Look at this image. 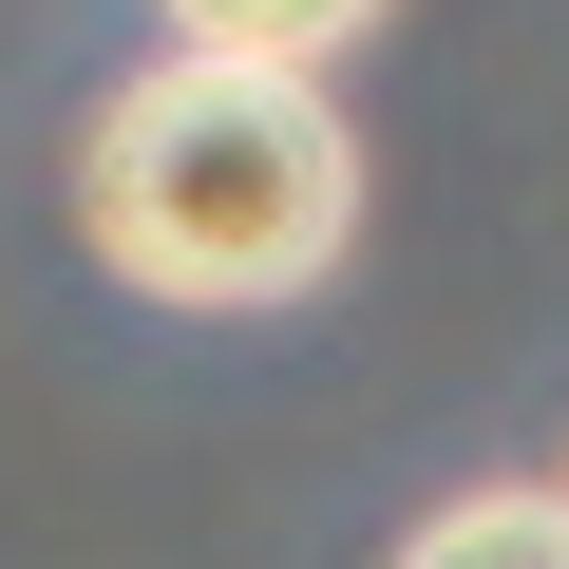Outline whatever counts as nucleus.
Wrapping results in <instances>:
<instances>
[{"instance_id": "1", "label": "nucleus", "mask_w": 569, "mask_h": 569, "mask_svg": "<svg viewBox=\"0 0 569 569\" xmlns=\"http://www.w3.org/2000/svg\"><path fill=\"white\" fill-rule=\"evenodd\" d=\"M77 247L133 284V305H190V323H266L361 247V133L323 77L284 58H152L96 96L77 133Z\"/></svg>"}, {"instance_id": "3", "label": "nucleus", "mask_w": 569, "mask_h": 569, "mask_svg": "<svg viewBox=\"0 0 569 569\" xmlns=\"http://www.w3.org/2000/svg\"><path fill=\"white\" fill-rule=\"evenodd\" d=\"M171 39H190V58H284V77H323L342 39H380V0H171Z\"/></svg>"}, {"instance_id": "2", "label": "nucleus", "mask_w": 569, "mask_h": 569, "mask_svg": "<svg viewBox=\"0 0 569 569\" xmlns=\"http://www.w3.org/2000/svg\"><path fill=\"white\" fill-rule=\"evenodd\" d=\"M399 569H569V475H475L399 531Z\"/></svg>"}]
</instances>
